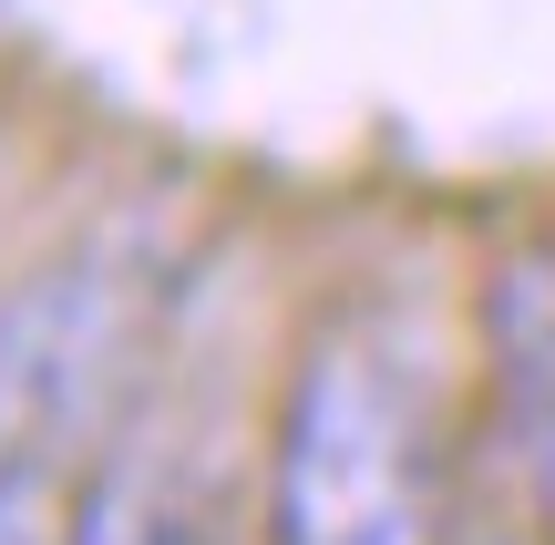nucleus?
I'll return each mask as SVG.
<instances>
[{
  "label": "nucleus",
  "instance_id": "obj_5",
  "mask_svg": "<svg viewBox=\"0 0 555 545\" xmlns=\"http://www.w3.org/2000/svg\"><path fill=\"white\" fill-rule=\"evenodd\" d=\"M73 525H82V505L62 484V464L52 453H11L0 464V545H73Z\"/></svg>",
  "mask_w": 555,
  "mask_h": 545
},
{
  "label": "nucleus",
  "instance_id": "obj_4",
  "mask_svg": "<svg viewBox=\"0 0 555 545\" xmlns=\"http://www.w3.org/2000/svg\"><path fill=\"white\" fill-rule=\"evenodd\" d=\"M73 545H196V535H185V505L155 484V473H114V484L82 494Z\"/></svg>",
  "mask_w": 555,
  "mask_h": 545
},
{
  "label": "nucleus",
  "instance_id": "obj_1",
  "mask_svg": "<svg viewBox=\"0 0 555 545\" xmlns=\"http://www.w3.org/2000/svg\"><path fill=\"white\" fill-rule=\"evenodd\" d=\"M412 505V391L360 329L309 350L278 423V545H401Z\"/></svg>",
  "mask_w": 555,
  "mask_h": 545
},
{
  "label": "nucleus",
  "instance_id": "obj_3",
  "mask_svg": "<svg viewBox=\"0 0 555 545\" xmlns=\"http://www.w3.org/2000/svg\"><path fill=\"white\" fill-rule=\"evenodd\" d=\"M494 350H504V402H515V432H525V453H535L545 484H555V268H545V258H525L515 278H504Z\"/></svg>",
  "mask_w": 555,
  "mask_h": 545
},
{
  "label": "nucleus",
  "instance_id": "obj_2",
  "mask_svg": "<svg viewBox=\"0 0 555 545\" xmlns=\"http://www.w3.org/2000/svg\"><path fill=\"white\" fill-rule=\"evenodd\" d=\"M114 309H124V288L103 268H52L41 288H21L0 309V464L31 453V432L73 402L93 350L114 340Z\"/></svg>",
  "mask_w": 555,
  "mask_h": 545
}]
</instances>
